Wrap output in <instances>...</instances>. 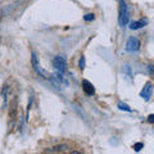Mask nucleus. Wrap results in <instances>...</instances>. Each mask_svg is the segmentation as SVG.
<instances>
[{
  "mask_svg": "<svg viewBox=\"0 0 154 154\" xmlns=\"http://www.w3.org/2000/svg\"><path fill=\"white\" fill-rule=\"evenodd\" d=\"M119 25L121 26H126L128 22V9L127 5L125 3V0H119Z\"/></svg>",
  "mask_w": 154,
  "mask_h": 154,
  "instance_id": "f257e3e1",
  "label": "nucleus"
},
{
  "mask_svg": "<svg viewBox=\"0 0 154 154\" xmlns=\"http://www.w3.org/2000/svg\"><path fill=\"white\" fill-rule=\"evenodd\" d=\"M53 66H54V68L57 72H59V73H64L66 71V59L62 55H57L53 58Z\"/></svg>",
  "mask_w": 154,
  "mask_h": 154,
  "instance_id": "f03ea898",
  "label": "nucleus"
},
{
  "mask_svg": "<svg viewBox=\"0 0 154 154\" xmlns=\"http://www.w3.org/2000/svg\"><path fill=\"white\" fill-rule=\"evenodd\" d=\"M31 63H32V67H33V69L36 71V73L37 75H40V76H44L45 79H49V75L46 73V72L44 71L40 67V64H38V59H37V55L35 54V53H32V57H31Z\"/></svg>",
  "mask_w": 154,
  "mask_h": 154,
  "instance_id": "7ed1b4c3",
  "label": "nucleus"
},
{
  "mask_svg": "<svg viewBox=\"0 0 154 154\" xmlns=\"http://www.w3.org/2000/svg\"><path fill=\"white\" fill-rule=\"evenodd\" d=\"M140 49V41L136 37H130L127 44H126V50L130 53H135Z\"/></svg>",
  "mask_w": 154,
  "mask_h": 154,
  "instance_id": "20e7f679",
  "label": "nucleus"
},
{
  "mask_svg": "<svg viewBox=\"0 0 154 154\" xmlns=\"http://www.w3.org/2000/svg\"><path fill=\"white\" fill-rule=\"evenodd\" d=\"M152 93H153V85L150 82H146L145 86L143 88V90L140 91V96L144 100H149L152 96Z\"/></svg>",
  "mask_w": 154,
  "mask_h": 154,
  "instance_id": "39448f33",
  "label": "nucleus"
},
{
  "mask_svg": "<svg viewBox=\"0 0 154 154\" xmlns=\"http://www.w3.org/2000/svg\"><path fill=\"white\" fill-rule=\"evenodd\" d=\"M82 90L85 91V94L86 95H94L95 94V89H94V85L90 82V81L88 80H82Z\"/></svg>",
  "mask_w": 154,
  "mask_h": 154,
  "instance_id": "423d86ee",
  "label": "nucleus"
},
{
  "mask_svg": "<svg viewBox=\"0 0 154 154\" xmlns=\"http://www.w3.org/2000/svg\"><path fill=\"white\" fill-rule=\"evenodd\" d=\"M69 149V146L67 145V144H60V145H55L53 148H49L46 149L45 153H64Z\"/></svg>",
  "mask_w": 154,
  "mask_h": 154,
  "instance_id": "0eeeda50",
  "label": "nucleus"
},
{
  "mask_svg": "<svg viewBox=\"0 0 154 154\" xmlns=\"http://www.w3.org/2000/svg\"><path fill=\"white\" fill-rule=\"evenodd\" d=\"M8 93H9V86L8 84H5L3 86V90H2V98H3V103H2V108L5 109L7 107V103H8Z\"/></svg>",
  "mask_w": 154,
  "mask_h": 154,
  "instance_id": "6e6552de",
  "label": "nucleus"
},
{
  "mask_svg": "<svg viewBox=\"0 0 154 154\" xmlns=\"http://www.w3.org/2000/svg\"><path fill=\"white\" fill-rule=\"evenodd\" d=\"M148 23V19H140V21H135L130 23V28L131 30H139V28L144 27Z\"/></svg>",
  "mask_w": 154,
  "mask_h": 154,
  "instance_id": "1a4fd4ad",
  "label": "nucleus"
},
{
  "mask_svg": "<svg viewBox=\"0 0 154 154\" xmlns=\"http://www.w3.org/2000/svg\"><path fill=\"white\" fill-rule=\"evenodd\" d=\"M118 107H119V109H122V110H126V112H131V108H130L127 104L119 103V104H118Z\"/></svg>",
  "mask_w": 154,
  "mask_h": 154,
  "instance_id": "9d476101",
  "label": "nucleus"
},
{
  "mask_svg": "<svg viewBox=\"0 0 154 154\" xmlns=\"http://www.w3.org/2000/svg\"><path fill=\"white\" fill-rule=\"evenodd\" d=\"M143 146H144L143 143H137V144H135V145H134V149H135L136 152H140V149H141Z\"/></svg>",
  "mask_w": 154,
  "mask_h": 154,
  "instance_id": "9b49d317",
  "label": "nucleus"
},
{
  "mask_svg": "<svg viewBox=\"0 0 154 154\" xmlns=\"http://www.w3.org/2000/svg\"><path fill=\"white\" fill-rule=\"evenodd\" d=\"M79 66H80V68H81V69H84V68H85V57H81V58H80V63H79Z\"/></svg>",
  "mask_w": 154,
  "mask_h": 154,
  "instance_id": "f8f14e48",
  "label": "nucleus"
},
{
  "mask_svg": "<svg viewBox=\"0 0 154 154\" xmlns=\"http://www.w3.org/2000/svg\"><path fill=\"white\" fill-rule=\"evenodd\" d=\"M84 19H85V21H93V19H94V14H86V16L84 17Z\"/></svg>",
  "mask_w": 154,
  "mask_h": 154,
  "instance_id": "ddd939ff",
  "label": "nucleus"
},
{
  "mask_svg": "<svg viewBox=\"0 0 154 154\" xmlns=\"http://www.w3.org/2000/svg\"><path fill=\"white\" fill-rule=\"evenodd\" d=\"M148 69H149V73H150V76L152 77H154V66L153 64H150L148 67Z\"/></svg>",
  "mask_w": 154,
  "mask_h": 154,
  "instance_id": "4468645a",
  "label": "nucleus"
},
{
  "mask_svg": "<svg viewBox=\"0 0 154 154\" xmlns=\"http://www.w3.org/2000/svg\"><path fill=\"white\" fill-rule=\"evenodd\" d=\"M148 121H149V122H154V114L149 116V117H148Z\"/></svg>",
  "mask_w": 154,
  "mask_h": 154,
  "instance_id": "2eb2a0df",
  "label": "nucleus"
}]
</instances>
